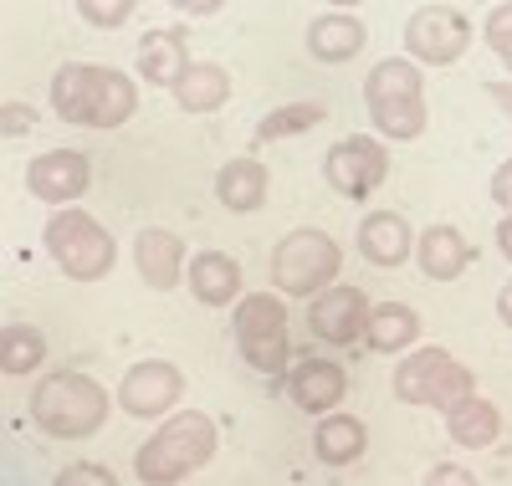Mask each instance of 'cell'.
<instances>
[{
    "label": "cell",
    "mask_w": 512,
    "mask_h": 486,
    "mask_svg": "<svg viewBox=\"0 0 512 486\" xmlns=\"http://www.w3.org/2000/svg\"><path fill=\"white\" fill-rule=\"evenodd\" d=\"M52 108L62 123H77V128H123L139 108V87L118 67L67 62L52 77Z\"/></svg>",
    "instance_id": "1"
},
{
    "label": "cell",
    "mask_w": 512,
    "mask_h": 486,
    "mask_svg": "<svg viewBox=\"0 0 512 486\" xmlns=\"http://www.w3.org/2000/svg\"><path fill=\"white\" fill-rule=\"evenodd\" d=\"M210 456H216V420L200 415V410H180V415H169L149 440H144V451L134 461L139 481H185L195 476Z\"/></svg>",
    "instance_id": "2"
},
{
    "label": "cell",
    "mask_w": 512,
    "mask_h": 486,
    "mask_svg": "<svg viewBox=\"0 0 512 486\" xmlns=\"http://www.w3.org/2000/svg\"><path fill=\"white\" fill-rule=\"evenodd\" d=\"M31 420L57 435V440H82V435H93L103 430L108 420V389L88 374H47L36 389H31Z\"/></svg>",
    "instance_id": "3"
},
{
    "label": "cell",
    "mask_w": 512,
    "mask_h": 486,
    "mask_svg": "<svg viewBox=\"0 0 512 486\" xmlns=\"http://www.w3.org/2000/svg\"><path fill=\"white\" fill-rule=\"evenodd\" d=\"M364 103L369 118L384 139H420L425 134V82L420 67L405 57H384L369 77H364Z\"/></svg>",
    "instance_id": "4"
},
{
    "label": "cell",
    "mask_w": 512,
    "mask_h": 486,
    "mask_svg": "<svg viewBox=\"0 0 512 486\" xmlns=\"http://www.w3.org/2000/svg\"><path fill=\"white\" fill-rule=\"evenodd\" d=\"M338 267H344V251L328 231H287L277 256H272V282L287 297H318L323 287H333Z\"/></svg>",
    "instance_id": "5"
},
{
    "label": "cell",
    "mask_w": 512,
    "mask_h": 486,
    "mask_svg": "<svg viewBox=\"0 0 512 486\" xmlns=\"http://www.w3.org/2000/svg\"><path fill=\"white\" fill-rule=\"evenodd\" d=\"M47 251L72 282H98L113 272V236L98 226L88 210H62L47 220Z\"/></svg>",
    "instance_id": "6"
},
{
    "label": "cell",
    "mask_w": 512,
    "mask_h": 486,
    "mask_svg": "<svg viewBox=\"0 0 512 486\" xmlns=\"http://www.w3.org/2000/svg\"><path fill=\"white\" fill-rule=\"evenodd\" d=\"M395 394L405 405L451 410V405L466 400V394H477V384H472V369H461L446 348H415L395 369Z\"/></svg>",
    "instance_id": "7"
},
{
    "label": "cell",
    "mask_w": 512,
    "mask_h": 486,
    "mask_svg": "<svg viewBox=\"0 0 512 486\" xmlns=\"http://www.w3.org/2000/svg\"><path fill=\"white\" fill-rule=\"evenodd\" d=\"M231 328H236L241 359H246L251 369L282 374V364H287V307H282V297H267V292L241 297Z\"/></svg>",
    "instance_id": "8"
},
{
    "label": "cell",
    "mask_w": 512,
    "mask_h": 486,
    "mask_svg": "<svg viewBox=\"0 0 512 486\" xmlns=\"http://www.w3.org/2000/svg\"><path fill=\"white\" fill-rule=\"evenodd\" d=\"M323 174H328V185L344 195V200H369L384 180H390V154H384L379 139H338L328 154H323Z\"/></svg>",
    "instance_id": "9"
},
{
    "label": "cell",
    "mask_w": 512,
    "mask_h": 486,
    "mask_svg": "<svg viewBox=\"0 0 512 486\" xmlns=\"http://www.w3.org/2000/svg\"><path fill=\"white\" fill-rule=\"evenodd\" d=\"M466 47H472V21L451 6H420L410 21H405V52L415 62H431V67H446L456 62Z\"/></svg>",
    "instance_id": "10"
},
{
    "label": "cell",
    "mask_w": 512,
    "mask_h": 486,
    "mask_svg": "<svg viewBox=\"0 0 512 486\" xmlns=\"http://www.w3.org/2000/svg\"><path fill=\"white\" fill-rule=\"evenodd\" d=\"M180 394H185V379L175 364H164V359H144L123 374L118 384V405L134 415V420H154L164 410H175L180 405Z\"/></svg>",
    "instance_id": "11"
},
{
    "label": "cell",
    "mask_w": 512,
    "mask_h": 486,
    "mask_svg": "<svg viewBox=\"0 0 512 486\" xmlns=\"http://www.w3.org/2000/svg\"><path fill=\"white\" fill-rule=\"evenodd\" d=\"M88 185H93V164L77 149H47L26 164V190L47 205H72Z\"/></svg>",
    "instance_id": "12"
},
{
    "label": "cell",
    "mask_w": 512,
    "mask_h": 486,
    "mask_svg": "<svg viewBox=\"0 0 512 486\" xmlns=\"http://www.w3.org/2000/svg\"><path fill=\"white\" fill-rule=\"evenodd\" d=\"M308 323H313V333H318L323 343L349 348V343H359L364 328H369V302H364L359 287H323V292L313 297V307H308Z\"/></svg>",
    "instance_id": "13"
},
{
    "label": "cell",
    "mask_w": 512,
    "mask_h": 486,
    "mask_svg": "<svg viewBox=\"0 0 512 486\" xmlns=\"http://www.w3.org/2000/svg\"><path fill=\"white\" fill-rule=\"evenodd\" d=\"M190 292L205 307H226L241 297V261L226 251H195L190 256Z\"/></svg>",
    "instance_id": "14"
},
{
    "label": "cell",
    "mask_w": 512,
    "mask_h": 486,
    "mask_svg": "<svg viewBox=\"0 0 512 486\" xmlns=\"http://www.w3.org/2000/svg\"><path fill=\"white\" fill-rule=\"evenodd\" d=\"M134 261H139V277L154 292H169L185 272V241L175 231H139L134 241Z\"/></svg>",
    "instance_id": "15"
},
{
    "label": "cell",
    "mask_w": 512,
    "mask_h": 486,
    "mask_svg": "<svg viewBox=\"0 0 512 486\" xmlns=\"http://www.w3.org/2000/svg\"><path fill=\"white\" fill-rule=\"evenodd\" d=\"M287 389H292V400L303 405V410L323 415V410H338V400H344L349 379H344V369L328 364V359H303V364L287 374Z\"/></svg>",
    "instance_id": "16"
},
{
    "label": "cell",
    "mask_w": 512,
    "mask_h": 486,
    "mask_svg": "<svg viewBox=\"0 0 512 486\" xmlns=\"http://www.w3.org/2000/svg\"><path fill=\"white\" fill-rule=\"evenodd\" d=\"M190 36L180 31V26H159V31H149L144 36V47H139V67H144V82H154V87H175L180 77H185V67H190Z\"/></svg>",
    "instance_id": "17"
},
{
    "label": "cell",
    "mask_w": 512,
    "mask_h": 486,
    "mask_svg": "<svg viewBox=\"0 0 512 486\" xmlns=\"http://www.w3.org/2000/svg\"><path fill=\"white\" fill-rule=\"evenodd\" d=\"M359 251H364V261H374V267H400V261L415 251L405 215H395V210L364 215V226H359Z\"/></svg>",
    "instance_id": "18"
},
{
    "label": "cell",
    "mask_w": 512,
    "mask_h": 486,
    "mask_svg": "<svg viewBox=\"0 0 512 486\" xmlns=\"http://www.w3.org/2000/svg\"><path fill=\"white\" fill-rule=\"evenodd\" d=\"M415 256H420V272L431 282H456L466 272V261H472V246L456 226H431L420 241H415Z\"/></svg>",
    "instance_id": "19"
},
{
    "label": "cell",
    "mask_w": 512,
    "mask_h": 486,
    "mask_svg": "<svg viewBox=\"0 0 512 486\" xmlns=\"http://www.w3.org/2000/svg\"><path fill=\"white\" fill-rule=\"evenodd\" d=\"M364 41H369L364 21L333 11V16H318L308 26V57H318V62H349V57L364 52Z\"/></svg>",
    "instance_id": "20"
},
{
    "label": "cell",
    "mask_w": 512,
    "mask_h": 486,
    "mask_svg": "<svg viewBox=\"0 0 512 486\" xmlns=\"http://www.w3.org/2000/svg\"><path fill=\"white\" fill-rule=\"evenodd\" d=\"M169 93H175V103H180L185 113H216V108L231 98V77H226V67H216V62H190L185 77L169 87Z\"/></svg>",
    "instance_id": "21"
},
{
    "label": "cell",
    "mask_w": 512,
    "mask_h": 486,
    "mask_svg": "<svg viewBox=\"0 0 512 486\" xmlns=\"http://www.w3.org/2000/svg\"><path fill=\"white\" fill-rule=\"evenodd\" d=\"M364 446H369L364 420H354V415H323V420H318L313 451H318L323 466H354V461L364 456Z\"/></svg>",
    "instance_id": "22"
},
{
    "label": "cell",
    "mask_w": 512,
    "mask_h": 486,
    "mask_svg": "<svg viewBox=\"0 0 512 486\" xmlns=\"http://www.w3.org/2000/svg\"><path fill=\"white\" fill-rule=\"evenodd\" d=\"M446 430H451L456 446L482 451V446H492V440L502 435V415H497V405L477 400V394H466L461 405H451V410H446Z\"/></svg>",
    "instance_id": "23"
},
{
    "label": "cell",
    "mask_w": 512,
    "mask_h": 486,
    "mask_svg": "<svg viewBox=\"0 0 512 486\" xmlns=\"http://www.w3.org/2000/svg\"><path fill=\"white\" fill-rule=\"evenodd\" d=\"M216 195L226 210L246 215L267 200V164H256V159H231L221 174H216Z\"/></svg>",
    "instance_id": "24"
},
{
    "label": "cell",
    "mask_w": 512,
    "mask_h": 486,
    "mask_svg": "<svg viewBox=\"0 0 512 486\" xmlns=\"http://www.w3.org/2000/svg\"><path fill=\"white\" fill-rule=\"evenodd\" d=\"M415 333H420L415 307H405V302H384V307H374V313H369L364 343L379 348V353H400V348L415 343Z\"/></svg>",
    "instance_id": "25"
},
{
    "label": "cell",
    "mask_w": 512,
    "mask_h": 486,
    "mask_svg": "<svg viewBox=\"0 0 512 486\" xmlns=\"http://www.w3.org/2000/svg\"><path fill=\"white\" fill-rule=\"evenodd\" d=\"M41 359H47V338L31 323H11L0 328V369L6 374H31Z\"/></svg>",
    "instance_id": "26"
},
{
    "label": "cell",
    "mask_w": 512,
    "mask_h": 486,
    "mask_svg": "<svg viewBox=\"0 0 512 486\" xmlns=\"http://www.w3.org/2000/svg\"><path fill=\"white\" fill-rule=\"evenodd\" d=\"M328 118L323 103H287L277 113L262 118V128H256V139H292V134H308V128H318Z\"/></svg>",
    "instance_id": "27"
},
{
    "label": "cell",
    "mask_w": 512,
    "mask_h": 486,
    "mask_svg": "<svg viewBox=\"0 0 512 486\" xmlns=\"http://www.w3.org/2000/svg\"><path fill=\"white\" fill-rule=\"evenodd\" d=\"M77 11L98 31H118L128 16H134V0H77Z\"/></svg>",
    "instance_id": "28"
},
{
    "label": "cell",
    "mask_w": 512,
    "mask_h": 486,
    "mask_svg": "<svg viewBox=\"0 0 512 486\" xmlns=\"http://www.w3.org/2000/svg\"><path fill=\"white\" fill-rule=\"evenodd\" d=\"M482 36H487V47L512 67V0H507V6H497L492 16H487V26H482Z\"/></svg>",
    "instance_id": "29"
},
{
    "label": "cell",
    "mask_w": 512,
    "mask_h": 486,
    "mask_svg": "<svg viewBox=\"0 0 512 486\" xmlns=\"http://www.w3.org/2000/svg\"><path fill=\"white\" fill-rule=\"evenodd\" d=\"M31 128H36V113L26 103H6V113H0V134H6V139H26Z\"/></svg>",
    "instance_id": "30"
},
{
    "label": "cell",
    "mask_w": 512,
    "mask_h": 486,
    "mask_svg": "<svg viewBox=\"0 0 512 486\" xmlns=\"http://www.w3.org/2000/svg\"><path fill=\"white\" fill-rule=\"evenodd\" d=\"M118 476L108 466H67L62 471V486H113Z\"/></svg>",
    "instance_id": "31"
},
{
    "label": "cell",
    "mask_w": 512,
    "mask_h": 486,
    "mask_svg": "<svg viewBox=\"0 0 512 486\" xmlns=\"http://www.w3.org/2000/svg\"><path fill=\"white\" fill-rule=\"evenodd\" d=\"M492 200L512 215V159H502V164H497V174H492Z\"/></svg>",
    "instance_id": "32"
},
{
    "label": "cell",
    "mask_w": 512,
    "mask_h": 486,
    "mask_svg": "<svg viewBox=\"0 0 512 486\" xmlns=\"http://www.w3.org/2000/svg\"><path fill=\"white\" fill-rule=\"evenodd\" d=\"M169 6L185 11V16H216V11L226 6V0H169Z\"/></svg>",
    "instance_id": "33"
},
{
    "label": "cell",
    "mask_w": 512,
    "mask_h": 486,
    "mask_svg": "<svg viewBox=\"0 0 512 486\" xmlns=\"http://www.w3.org/2000/svg\"><path fill=\"white\" fill-rule=\"evenodd\" d=\"M431 481H461V486H472V471H461V466H436Z\"/></svg>",
    "instance_id": "34"
},
{
    "label": "cell",
    "mask_w": 512,
    "mask_h": 486,
    "mask_svg": "<svg viewBox=\"0 0 512 486\" xmlns=\"http://www.w3.org/2000/svg\"><path fill=\"white\" fill-rule=\"evenodd\" d=\"M497 246H502V256L512 261V215H507L502 226H497Z\"/></svg>",
    "instance_id": "35"
},
{
    "label": "cell",
    "mask_w": 512,
    "mask_h": 486,
    "mask_svg": "<svg viewBox=\"0 0 512 486\" xmlns=\"http://www.w3.org/2000/svg\"><path fill=\"white\" fill-rule=\"evenodd\" d=\"M492 98H497L502 113H512V87H507V82H492Z\"/></svg>",
    "instance_id": "36"
},
{
    "label": "cell",
    "mask_w": 512,
    "mask_h": 486,
    "mask_svg": "<svg viewBox=\"0 0 512 486\" xmlns=\"http://www.w3.org/2000/svg\"><path fill=\"white\" fill-rule=\"evenodd\" d=\"M497 313H502V323L512 328V282L502 287V297H497Z\"/></svg>",
    "instance_id": "37"
},
{
    "label": "cell",
    "mask_w": 512,
    "mask_h": 486,
    "mask_svg": "<svg viewBox=\"0 0 512 486\" xmlns=\"http://www.w3.org/2000/svg\"><path fill=\"white\" fill-rule=\"evenodd\" d=\"M328 6H338V11H349V6H359V0H328Z\"/></svg>",
    "instance_id": "38"
}]
</instances>
